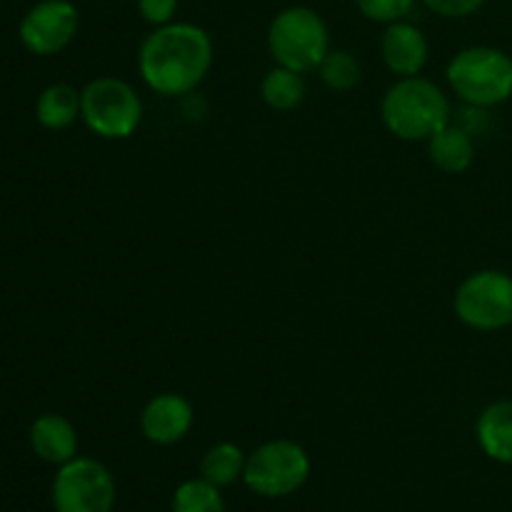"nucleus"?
<instances>
[{
	"mask_svg": "<svg viewBox=\"0 0 512 512\" xmlns=\"http://www.w3.org/2000/svg\"><path fill=\"white\" fill-rule=\"evenodd\" d=\"M213 65V40L193 23H168L143 40L138 68L158 95H185L198 88Z\"/></svg>",
	"mask_w": 512,
	"mask_h": 512,
	"instance_id": "nucleus-1",
	"label": "nucleus"
},
{
	"mask_svg": "<svg viewBox=\"0 0 512 512\" xmlns=\"http://www.w3.org/2000/svg\"><path fill=\"white\" fill-rule=\"evenodd\" d=\"M383 123L400 140H430L450 123V103L428 78H400L380 103Z\"/></svg>",
	"mask_w": 512,
	"mask_h": 512,
	"instance_id": "nucleus-2",
	"label": "nucleus"
},
{
	"mask_svg": "<svg viewBox=\"0 0 512 512\" xmlns=\"http://www.w3.org/2000/svg\"><path fill=\"white\" fill-rule=\"evenodd\" d=\"M448 83L473 108H493L512 95V58L498 48L473 45L448 63Z\"/></svg>",
	"mask_w": 512,
	"mask_h": 512,
	"instance_id": "nucleus-3",
	"label": "nucleus"
},
{
	"mask_svg": "<svg viewBox=\"0 0 512 512\" xmlns=\"http://www.w3.org/2000/svg\"><path fill=\"white\" fill-rule=\"evenodd\" d=\"M328 25L315 10L295 5L280 10L268 28V48L275 63L295 73L318 70L330 53Z\"/></svg>",
	"mask_w": 512,
	"mask_h": 512,
	"instance_id": "nucleus-4",
	"label": "nucleus"
},
{
	"mask_svg": "<svg viewBox=\"0 0 512 512\" xmlns=\"http://www.w3.org/2000/svg\"><path fill=\"white\" fill-rule=\"evenodd\" d=\"M80 118L100 138L123 140L138 130L143 103L120 78H95L80 90Z\"/></svg>",
	"mask_w": 512,
	"mask_h": 512,
	"instance_id": "nucleus-5",
	"label": "nucleus"
},
{
	"mask_svg": "<svg viewBox=\"0 0 512 512\" xmlns=\"http://www.w3.org/2000/svg\"><path fill=\"white\" fill-rule=\"evenodd\" d=\"M310 478V455L295 440H270L245 460L243 483L263 498H288Z\"/></svg>",
	"mask_w": 512,
	"mask_h": 512,
	"instance_id": "nucleus-6",
	"label": "nucleus"
},
{
	"mask_svg": "<svg viewBox=\"0 0 512 512\" xmlns=\"http://www.w3.org/2000/svg\"><path fill=\"white\" fill-rule=\"evenodd\" d=\"M455 315L463 325L483 333L512 325V278L503 270H478L460 283Z\"/></svg>",
	"mask_w": 512,
	"mask_h": 512,
	"instance_id": "nucleus-7",
	"label": "nucleus"
},
{
	"mask_svg": "<svg viewBox=\"0 0 512 512\" xmlns=\"http://www.w3.org/2000/svg\"><path fill=\"white\" fill-rule=\"evenodd\" d=\"M115 480L95 458H73L60 465L53 480L55 512H113Z\"/></svg>",
	"mask_w": 512,
	"mask_h": 512,
	"instance_id": "nucleus-8",
	"label": "nucleus"
},
{
	"mask_svg": "<svg viewBox=\"0 0 512 512\" xmlns=\"http://www.w3.org/2000/svg\"><path fill=\"white\" fill-rule=\"evenodd\" d=\"M78 25V8L70 0H40L20 20L18 35L33 55H55L68 48Z\"/></svg>",
	"mask_w": 512,
	"mask_h": 512,
	"instance_id": "nucleus-9",
	"label": "nucleus"
},
{
	"mask_svg": "<svg viewBox=\"0 0 512 512\" xmlns=\"http://www.w3.org/2000/svg\"><path fill=\"white\" fill-rule=\"evenodd\" d=\"M193 428V405L175 393L155 395L140 413V430L155 445H175Z\"/></svg>",
	"mask_w": 512,
	"mask_h": 512,
	"instance_id": "nucleus-10",
	"label": "nucleus"
},
{
	"mask_svg": "<svg viewBox=\"0 0 512 512\" xmlns=\"http://www.w3.org/2000/svg\"><path fill=\"white\" fill-rule=\"evenodd\" d=\"M380 53H383L388 70H393L400 78H413L428 63L430 48L418 25L398 20V23H390L385 28L383 40H380Z\"/></svg>",
	"mask_w": 512,
	"mask_h": 512,
	"instance_id": "nucleus-11",
	"label": "nucleus"
},
{
	"mask_svg": "<svg viewBox=\"0 0 512 512\" xmlns=\"http://www.w3.org/2000/svg\"><path fill=\"white\" fill-rule=\"evenodd\" d=\"M30 448L40 460L60 468L68 460L78 458V433L63 415H40L30 425Z\"/></svg>",
	"mask_w": 512,
	"mask_h": 512,
	"instance_id": "nucleus-12",
	"label": "nucleus"
},
{
	"mask_svg": "<svg viewBox=\"0 0 512 512\" xmlns=\"http://www.w3.org/2000/svg\"><path fill=\"white\" fill-rule=\"evenodd\" d=\"M478 445L490 460L512 465V400H498L480 413L475 423Z\"/></svg>",
	"mask_w": 512,
	"mask_h": 512,
	"instance_id": "nucleus-13",
	"label": "nucleus"
},
{
	"mask_svg": "<svg viewBox=\"0 0 512 512\" xmlns=\"http://www.w3.org/2000/svg\"><path fill=\"white\" fill-rule=\"evenodd\" d=\"M428 153L433 165H438L443 173H465L475 160V140L465 128L445 125L433 138L428 140Z\"/></svg>",
	"mask_w": 512,
	"mask_h": 512,
	"instance_id": "nucleus-14",
	"label": "nucleus"
},
{
	"mask_svg": "<svg viewBox=\"0 0 512 512\" xmlns=\"http://www.w3.org/2000/svg\"><path fill=\"white\" fill-rule=\"evenodd\" d=\"M38 123L48 130H63L80 115V93L68 83H55L40 93L35 105Z\"/></svg>",
	"mask_w": 512,
	"mask_h": 512,
	"instance_id": "nucleus-15",
	"label": "nucleus"
},
{
	"mask_svg": "<svg viewBox=\"0 0 512 512\" xmlns=\"http://www.w3.org/2000/svg\"><path fill=\"white\" fill-rule=\"evenodd\" d=\"M245 460H248V455L235 443H218L200 460V478L220 490L230 488L233 483L243 480Z\"/></svg>",
	"mask_w": 512,
	"mask_h": 512,
	"instance_id": "nucleus-16",
	"label": "nucleus"
},
{
	"mask_svg": "<svg viewBox=\"0 0 512 512\" xmlns=\"http://www.w3.org/2000/svg\"><path fill=\"white\" fill-rule=\"evenodd\" d=\"M260 95H263V100L273 110L298 108L305 98L303 73H295V70L278 65V68L270 70L263 78V83H260Z\"/></svg>",
	"mask_w": 512,
	"mask_h": 512,
	"instance_id": "nucleus-17",
	"label": "nucleus"
},
{
	"mask_svg": "<svg viewBox=\"0 0 512 512\" xmlns=\"http://www.w3.org/2000/svg\"><path fill=\"white\" fill-rule=\"evenodd\" d=\"M170 512H225V500L220 488L210 485L208 480H185L173 493Z\"/></svg>",
	"mask_w": 512,
	"mask_h": 512,
	"instance_id": "nucleus-18",
	"label": "nucleus"
},
{
	"mask_svg": "<svg viewBox=\"0 0 512 512\" xmlns=\"http://www.w3.org/2000/svg\"><path fill=\"white\" fill-rule=\"evenodd\" d=\"M320 78L330 90L348 93L360 83V63L348 50H330L318 68Z\"/></svg>",
	"mask_w": 512,
	"mask_h": 512,
	"instance_id": "nucleus-19",
	"label": "nucleus"
},
{
	"mask_svg": "<svg viewBox=\"0 0 512 512\" xmlns=\"http://www.w3.org/2000/svg\"><path fill=\"white\" fill-rule=\"evenodd\" d=\"M360 13L373 23H398L413 10L415 0H355Z\"/></svg>",
	"mask_w": 512,
	"mask_h": 512,
	"instance_id": "nucleus-20",
	"label": "nucleus"
},
{
	"mask_svg": "<svg viewBox=\"0 0 512 512\" xmlns=\"http://www.w3.org/2000/svg\"><path fill=\"white\" fill-rule=\"evenodd\" d=\"M423 3L443 18H468L483 8L485 0H423Z\"/></svg>",
	"mask_w": 512,
	"mask_h": 512,
	"instance_id": "nucleus-21",
	"label": "nucleus"
},
{
	"mask_svg": "<svg viewBox=\"0 0 512 512\" xmlns=\"http://www.w3.org/2000/svg\"><path fill=\"white\" fill-rule=\"evenodd\" d=\"M138 10L150 25L160 28V25L173 23V15L178 10V0H138Z\"/></svg>",
	"mask_w": 512,
	"mask_h": 512,
	"instance_id": "nucleus-22",
	"label": "nucleus"
}]
</instances>
